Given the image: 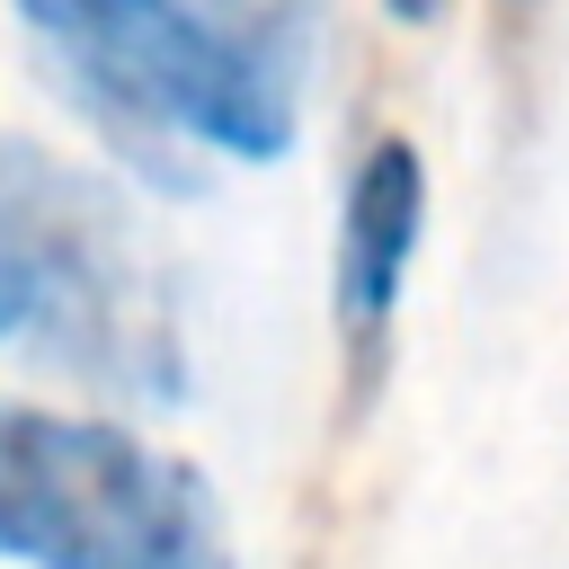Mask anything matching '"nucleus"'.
Segmentation results:
<instances>
[{
    "label": "nucleus",
    "mask_w": 569,
    "mask_h": 569,
    "mask_svg": "<svg viewBox=\"0 0 569 569\" xmlns=\"http://www.w3.org/2000/svg\"><path fill=\"white\" fill-rule=\"evenodd\" d=\"M18 18L124 151L284 160L302 133L320 0H18Z\"/></svg>",
    "instance_id": "nucleus-1"
},
{
    "label": "nucleus",
    "mask_w": 569,
    "mask_h": 569,
    "mask_svg": "<svg viewBox=\"0 0 569 569\" xmlns=\"http://www.w3.org/2000/svg\"><path fill=\"white\" fill-rule=\"evenodd\" d=\"M0 560L27 569H240L213 480L133 427L0 391Z\"/></svg>",
    "instance_id": "nucleus-2"
},
{
    "label": "nucleus",
    "mask_w": 569,
    "mask_h": 569,
    "mask_svg": "<svg viewBox=\"0 0 569 569\" xmlns=\"http://www.w3.org/2000/svg\"><path fill=\"white\" fill-rule=\"evenodd\" d=\"M418 231H427V160H418V142L382 133V142H365V160L347 178L338 258H329V311H338L356 391H373V373H382V338H391V311L409 284Z\"/></svg>",
    "instance_id": "nucleus-3"
},
{
    "label": "nucleus",
    "mask_w": 569,
    "mask_h": 569,
    "mask_svg": "<svg viewBox=\"0 0 569 569\" xmlns=\"http://www.w3.org/2000/svg\"><path fill=\"white\" fill-rule=\"evenodd\" d=\"M382 9H391L400 27H436V18H445V0H382Z\"/></svg>",
    "instance_id": "nucleus-4"
}]
</instances>
